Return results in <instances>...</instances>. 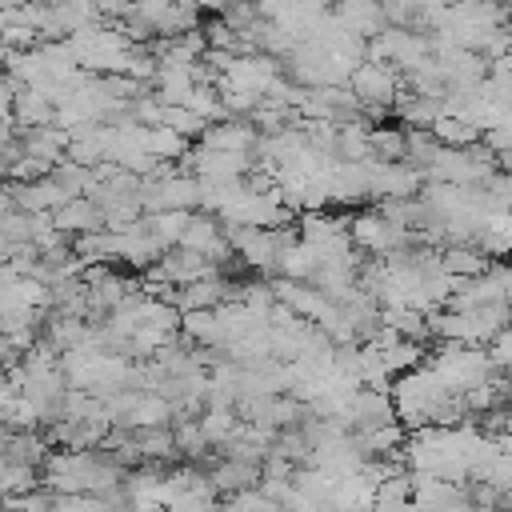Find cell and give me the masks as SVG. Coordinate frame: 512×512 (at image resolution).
I'll return each instance as SVG.
<instances>
[{"mask_svg":"<svg viewBox=\"0 0 512 512\" xmlns=\"http://www.w3.org/2000/svg\"><path fill=\"white\" fill-rule=\"evenodd\" d=\"M52 224H56L64 236H68V232L88 236V232H100V228H104V212H100V204H96V200L76 196V200L60 204V208L52 212Z\"/></svg>","mask_w":512,"mask_h":512,"instance_id":"3","label":"cell"},{"mask_svg":"<svg viewBox=\"0 0 512 512\" xmlns=\"http://www.w3.org/2000/svg\"><path fill=\"white\" fill-rule=\"evenodd\" d=\"M332 16H336L348 32H356L360 40H376V36L388 28V16H384V4H380V0H340Z\"/></svg>","mask_w":512,"mask_h":512,"instance_id":"2","label":"cell"},{"mask_svg":"<svg viewBox=\"0 0 512 512\" xmlns=\"http://www.w3.org/2000/svg\"><path fill=\"white\" fill-rule=\"evenodd\" d=\"M144 144H148V156H156V160H184V156L192 152V148H188V136L172 132L168 124L144 128Z\"/></svg>","mask_w":512,"mask_h":512,"instance_id":"6","label":"cell"},{"mask_svg":"<svg viewBox=\"0 0 512 512\" xmlns=\"http://www.w3.org/2000/svg\"><path fill=\"white\" fill-rule=\"evenodd\" d=\"M192 4H196V8H208V12H224L232 0H192Z\"/></svg>","mask_w":512,"mask_h":512,"instance_id":"9","label":"cell"},{"mask_svg":"<svg viewBox=\"0 0 512 512\" xmlns=\"http://www.w3.org/2000/svg\"><path fill=\"white\" fill-rule=\"evenodd\" d=\"M348 88L360 100V112L380 116L400 100V72L392 64H384V60H364V64L352 68Z\"/></svg>","mask_w":512,"mask_h":512,"instance_id":"1","label":"cell"},{"mask_svg":"<svg viewBox=\"0 0 512 512\" xmlns=\"http://www.w3.org/2000/svg\"><path fill=\"white\" fill-rule=\"evenodd\" d=\"M488 348H492L488 356H492V364H496V368H512V324H508V328H504Z\"/></svg>","mask_w":512,"mask_h":512,"instance_id":"8","label":"cell"},{"mask_svg":"<svg viewBox=\"0 0 512 512\" xmlns=\"http://www.w3.org/2000/svg\"><path fill=\"white\" fill-rule=\"evenodd\" d=\"M488 264H492V260H488L476 244H448V248L440 252V272H444V276H452L456 284H460V280L480 276Z\"/></svg>","mask_w":512,"mask_h":512,"instance_id":"5","label":"cell"},{"mask_svg":"<svg viewBox=\"0 0 512 512\" xmlns=\"http://www.w3.org/2000/svg\"><path fill=\"white\" fill-rule=\"evenodd\" d=\"M432 136L440 140V148H472V144L480 140V128H472L468 120L444 112V116L432 124Z\"/></svg>","mask_w":512,"mask_h":512,"instance_id":"7","label":"cell"},{"mask_svg":"<svg viewBox=\"0 0 512 512\" xmlns=\"http://www.w3.org/2000/svg\"><path fill=\"white\" fill-rule=\"evenodd\" d=\"M456 512H484V508H476V504L468 500V504H464V508H456Z\"/></svg>","mask_w":512,"mask_h":512,"instance_id":"10","label":"cell"},{"mask_svg":"<svg viewBox=\"0 0 512 512\" xmlns=\"http://www.w3.org/2000/svg\"><path fill=\"white\" fill-rule=\"evenodd\" d=\"M56 116V104L44 88H16V100H12V120L20 128H44L48 120Z\"/></svg>","mask_w":512,"mask_h":512,"instance_id":"4","label":"cell"}]
</instances>
